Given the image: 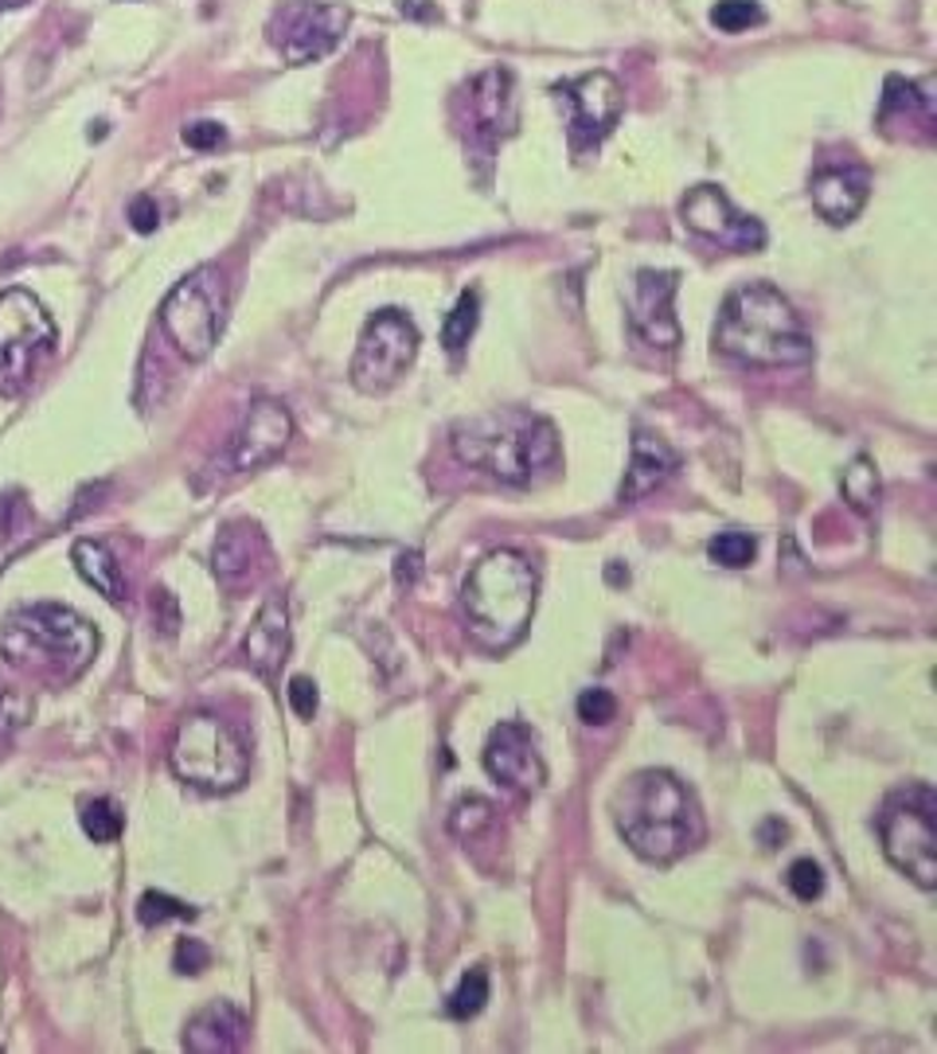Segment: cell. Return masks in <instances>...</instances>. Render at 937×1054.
<instances>
[{
  "instance_id": "1",
  "label": "cell",
  "mask_w": 937,
  "mask_h": 1054,
  "mask_svg": "<svg viewBox=\"0 0 937 1054\" xmlns=\"http://www.w3.org/2000/svg\"><path fill=\"white\" fill-rule=\"evenodd\" d=\"M617 833L648 864H673L704 844V813L688 782L668 769H641L614 797Z\"/></svg>"
},
{
  "instance_id": "2",
  "label": "cell",
  "mask_w": 937,
  "mask_h": 1054,
  "mask_svg": "<svg viewBox=\"0 0 937 1054\" xmlns=\"http://www.w3.org/2000/svg\"><path fill=\"white\" fill-rule=\"evenodd\" d=\"M715 352L747 368H797L813 360V340L781 289L750 281L722 301L715 321Z\"/></svg>"
},
{
  "instance_id": "3",
  "label": "cell",
  "mask_w": 937,
  "mask_h": 1054,
  "mask_svg": "<svg viewBox=\"0 0 937 1054\" xmlns=\"http://www.w3.org/2000/svg\"><path fill=\"white\" fill-rule=\"evenodd\" d=\"M454 454L469 469H485L508 485H528L535 473L555 465L559 434L548 418L520 406L473 414L454 426Z\"/></svg>"
},
{
  "instance_id": "4",
  "label": "cell",
  "mask_w": 937,
  "mask_h": 1054,
  "mask_svg": "<svg viewBox=\"0 0 937 1054\" xmlns=\"http://www.w3.org/2000/svg\"><path fill=\"white\" fill-rule=\"evenodd\" d=\"M535 593H540V575L528 555L508 551V547L485 555L461 586L469 637L489 652L512 649L531 626Z\"/></svg>"
},
{
  "instance_id": "5",
  "label": "cell",
  "mask_w": 937,
  "mask_h": 1054,
  "mask_svg": "<svg viewBox=\"0 0 937 1054\" xmlns=\"http://www.w3.org/2000/svg\"><path fill=\"white\" fill-rule=\"evenodd\" d=\"M0 652L12 668L75 680L98 652V633L66 606H32L4 621Z\"/></svg>"
},
{
  "instance_id": "6",
  "label": "cell",
  "mask_w": 937,
  "mask_h": 1054,
  "mask_svg": "<svg viewBox=\"0 0 937 1054\" xmlns=\"http://www.w3.org/2000/svg\"><path fill=\"white\" fill-rule=\"evenodd\" d=\"M173 774L204 793H231L247 782L250 754L247 742L211 711H191L176 726L173 750H168Z\"/></svg>"
},
{
  "instance_id": "7",
  "label": "cell",
  "mask_w": 937,
  "mask_h": 1054,
  "mask_svg": "<svg viewBox=\"0 0 937 1054\" xmlns=\"http://www.w3.org/2000/svg\"><path fill=\"white\" fill-rule=\"evenodd\" d=\"M879 840L887 859L922 890L937 887V797L929 785L891 793L879 813Z\"/></svg>"
},
{
  "instance_id": "8",
  "label": "cell",
  "mask_w": 937,
  "mask_h": 1054,
  "mask_svg": "<svg viewBox=\"0 0 937 1054\" xmlns=\"http://www.w3.org/2000/svg\"><path fill=\"white\" fill-rule=\"evenodd\" d=\"M227 309V286L216 266H199L184 281H176L173 293L160 306V329L176 344L184 360H208L219 344Z\"/></svg>"
},
{
  "instance_id": "9",
  "label": "cell",
  "mask_w": 937,
  "mask_h": 1054,
  "mask_svg": "<svg viewBox=\"0 0 937 1054\" xmlns=\"http://www.w3.org/2000/svg\"><path fill=\"white\" fill-rule=\"evenodd\" d=\"M55 344V321L28 289L0 293V395H24L40 355Z\"/></svg>"
},
{
  "instance_id": "10",
  "label": "cell",
  "mask_w": 937,
  "mask_h": 1054,
  "mask_svg": "<svg viewBox=\"0 0 937 1054\" xmlns=\"http://www.w3.org/2000/svg\"><path fill=\"white\" fill-rule=\"evenodd\" d=\"M418 355V329L403 309H379L360 332L356 355H352V383L364 395H383L395 388Z\"/></svg>"
},
{
  "instance_id": "11",
  "label": "cell",
  "mask_w": 937,
  "mask_h": 1054,
  "mask_svg": "<svg viewBox=\"0 0 937 1054\" xmlns=\"http://www.w3.org/2000/svg\"><path fill=\"white\" fill-rule=\"evenodd\" d=\"M344 28H348V9L332 0H282L270 12L266 40L290 66L321 63L324 55L341 48Z\"/></svg>"
},
{
  "instance_id": "12",
  "label": "cell",
  "mask_w": 937,
  "mask_h": 1054,
  "mask_svg": "<svg viewBox=\"0 0 937 1054\" xmlns=\"http://www.w3.org/2000/svg\"><path fill=\"white\" fill-rule=\"evenodd\" d=\"M684 227L699 239L727 247L735 255H754L766 247V227L754 215H742L739 207L730 204V196L715 184H696L680 204Z\"/></svg>"
},
{
  "instance_id": "13",
  "label": "cell",
  "mask_w": 937,
  "mask_h": 1054,
  "mask_svg": "<svg viewBox=\"0 0 937 1054\" xmlns=\"http://www.w3.org/2000/svg\"><path fill=\"white\" fill-rule=\"evenodd\" d=\"M457 106L465 110V141L477 145L485 157H489L492 145H497L500 137H512L516 122H520L512 71H504V66L481 71L473 83L461 91Z\"/></svg>"
},
{
  "instance_id": "14",
  "label": "cell",
  "mask_w": 937,
  "mask_h": 1054,
  "mask_svg": "<svg viewBox=\"0 0 937 1054\" xmlns=\"http://www.w3.org/2000/svg\"><path fill=\"white\" fill-rule=\"evenodd\" d=\"M555 99L563 102L566 114H571L574 148L597 145V141L622 122V110H625L622 83H617L610 71H590L582 74V79H571V83H559Z\"/></svg>"
},
{
  "instance_id": "15",
  "label": "cell",
  "mask_w": 937,
  "mask_h": 1054,
  "mask_svg": "<svg viewBox=\"0 0 937 1054\" xmlns=\"http://www.w3.org/2000/svg\"><path fill=\"white\" fill-rule=\"evenodd\" d=\"M676 278L673 270H641L633 281L629 297V329L637 332L645 344L653 348H676L680 344V321L673 313V297H676Z\"/></svg>"
},
{
  "instance_id": "16",
  "label": "cell",
  "mask_w": 937,
  "mask_h": 1054,
  "mask_svg": "<svg viewBox=\"0 0 937 1054\" xmlns=\"http://www.w3.org/2000/svg\"><path fill=\"white\" fill-rule=\"evenodd\" d=\"M485 769H489L492 782L520 793H535L548 777L540 750H535V734L516 719L492 726L489 746H485Z\"/></svg>"
},
{
  "instance_id": "17",
  "label": "cell",
  "mask_w": 937,
  "mask_h": 1054,
  "mask_svg": "<svg viewBox=\"0 0 937 1054\" xmlns=\"http://www.w3.org/2000/svg\"><path fill=\"white\" fill-rule=\"evenodd\" d=\"M293 437V418L278 399H254L247 406V418L235 430L231 465L235 469H258L270 465Z\"/></svg>"
},
{
  "instance_id": "18",
  "label": "cell",
  "mask_w": 937,
  "mask_h": 1054,
  "mask_svg": "<svg viewBox=\"0 0 937 1054\" xmlns=\"http://www.w3.org/2000/svg\"><path fill=\"white\" fill-rule=\"evenodd\" d=\"M270 567V544L250 519H231L219 531L216 551H211V570L231 593H242L258 582V575Z\"/></svg>"
},
{
  "instance_id": "19",
  "label": "cell",
  "mask_w": 937,
  "mask_h": 1054,
  "mask_svg": "<svg viewBox=\"0 0 937 1054\" xmlns=\"http://www.w3.org/2000/svg\"><path fill=\"white\" fill-rule=\"evenodd\" d=\"M809 196L824 223L847 227L872 196V173L860 165H824L809 180Z\"/></svg>"
},
{
  "instance_id": "20",
  "label": "cell",
  "mask_w": 937,
  "mask_h": 1054,
  "mask_svg": "<svg viewBox=\"0 0 937 1054\" xmlns=\"http://www.w3.org/2000/svg\"><path fill=\"white\" fill-rule=\"evenodd\" d=\"M285 657H290V606H285V598H270L258 610L247 641H242V660L262 680H274Z\"/></svg>"
},
{
  "instance_id": "21",
  "label": "cell",
  "mask_w": 937,
  "mask_h": 1054,
  "mask_svg": "<svg viewBox=\"0 0 937 1054\" xmlns=\"http://www.w3.org/2000/svg\"><path fill=\"white\" fill-rule=\"evenodd\" d=\"M247 1035H250V1020L242 1015V1008L219 1000V1004L204 1008V1012L188 1020V1031H184V1051H191V1054H235V1051H242Z\"/></svg>"
},
{
  "instance_id": "22",
  "label": "cell",
  "mask_w": 937,
  "mask_h": 1054,
  "mask_svg": "<svg viewBox=\"0 0 937 1054\" xmlns=\"http://www.w3.org/2000/svg\"><path fill=\"white\" fill-rule=\"evenodd\" d=\"M676 465H680V454L664 437L648 434V430H637L633 434V457L629 469H625L622 480V504H633L641 496H648L653 488H660L664 480L673 477Z\"/></svg>"
},
{
  "instance_id": "23",
  "label": "cell",
  "mask_w": 937,
  "mask_h": 1054,
  "mask_svg": "<svg viewBox=\"0 0 937 1054\" xmlns=\"http://www.w3.org/2000/svg\"><path fill=\"white\" fill-rule=\"evenodd\" d=\"M879 122L891 125V122H906V125H918L922 137H934V99H929L926 91H922L918 83H906V79H898V74H891L887 86H883V106H879Z\"/></svg>"
},
{
  "instance_id": "24",
  "label": "cell",
  "mask_w": 937,
  "mask_h": 1054,
  "mask_svg": "<svg viewBox=\"0 0 937 1054\" xmlns=\"http://www.w3.org/2000/svg\"><path fill=\"white\" fill-rule=\"evenodd\" d=\"M71 562H75V570L86 578V582L94 586V590L102 593L106 601H114V606H122L129 593H125V575L122 567H117V559L110 555L106 544H94V539H79L75 547H71Z\"/></svg>"
},
{
  "instance_id": "25",
  "label": "cell",
  "mask_w": 937,
  "mask_h": 1054,
  "mask_svg": "<svg viewBox=\"0 0 937 1054\" xmlns=\"http://www.w3.org/2000/svg\"><path fill=\"white\" fill-rule=\"evenodd\" d=\"M840 493H844V500L852 504L855 512H875V504H879V473H875V462L867 454L852 457V465L844 469V477H840Z\"/></svg>"
},
{
  "instance_id": "26",
  "label": "cell",
  "mask_w": 937,
  "mask_h": 1054,
  "mask_svg": "<svg viewBox=\"0 0 937 1054\" xmlns=\"http://www.w3.org/2000/svg\"><path fill=\"white\" fill-rule=\"evenodd\" d=\"M477 321H481V297H477V289H465L461 297H457V306L449 309L446 324H441V344H446V352H461L469 340H473L477 332Z\"/></svg>"
},
{
  "instance_id": "27",
  "label": "cell",
  "mask_w": 937,
  "mask_h": 1054,
  "mask_svg": "<svg viewBox=\"0 0 937 1054\" xmlns=\"http://www.w3.org/2000/svg\"><path fill=\"white\" fill-rule=\"evenodd\" d=\"M83 833L91 836L94 844H114L117 836H122V828H125V816H122V808L114 805L110 797H98V800H86L83 805Z\"/></svg>"
},
{
  "instance_id": "28",
  "label": "cell",
  "mask_w": 937,
  "mask_h": 1054,
  "mask_svg": "<svg viewBox=\"0 0 937 1054\" xmlns=\"http://www.w3.org/2000/svg\"><path fill=\"white\" fill-rule=\"evenodd\" d=\"M711 24L727 35L750 32V28L766 24V9L758 0H719L711 9Z\"/></svg>"
},
{
  "instance_id": "29",
  "label": "cell",
  "mask_w": 937,
  "mask_h": 1054,
  "mask_svg": "<svg viewBox=\"0 0 937 1054\" xmlns=\"http://www.w3.org/2000/svg\"><path fill=\"white\" fill-rule=\"evenodd\" d=\"M485 1000H489V972H485V969H469V972L461 976V984L454 989V996H449L446 1012L454 1015V1020H469V1015L481 1012Z\"/></svg>"
},
{
  "instance_id": "30",
  "label": "cell",
  "mask_w": 937,
  "mask_h": 1054,
  "mask_svg": "<svg viewBox=\"0 0 937 1054\" xmlns=\"http://www.w3.org/2000/svg\"><path fill=\"white\" fill-rule=\"evenodd\" d=\"M492 820H497V813H492V805L485 797H461L454 805V813H449V828L461 840H477L485 828H492Z\"/></svg>"
},
{
  "instance_id": "31",
  "label": "cell",
  "mask_w": 937,
  "mask_h": 1054,
  "mask_svg": "<svg viewBox=\"0 0 937 1054\" xmlns=\"http://www.w3.org/2000/svg\"><path fill=\"white\" fill-rule=\"evenodd\" d=\"M711 559L719 562V567H730V570H739V567H747L750 559H754V551H758V544H754V536H747V531H722V536H715L711 539Z\"/></svg>"
},
{
  "instance_id": "32",
  "label": "cell",
  "mask_w": 937,
  "mask_h": 1054,
  "mask_svg": "<svg viewBox=\"0 0 937 1054\" xmlns=\"http://www.w3.org/2000/svg\"><path fill=\"white\" fill-rule=\"evenodd\" d=\"M137 918H142L145 926H160V922H168V918H196V910L184 907L180 898H173V895L145 890L142 902H137Z\"/></svg>"
},
{
  "instance_id": "33",
  "label": "cell",
  "mask_w": 937,
  "mask_h": 1054,
  "mask_svg": "<svg viewBox=\"0 0 937 1054\" xmlns=\"http://www.w3.org/2000/svg\"><path fill=\"white\" fill-rule=\"evenodd\" d=\"M785 882L801 902H813V898L824 895V871H821V864H813V859H797V864L789 867Z\"/></svg>"
},
{
  "instance_id": "34",
  "label": "cell",
  "mask_w": 937,
  "mask_h": 1054,
  "mask_svg": "<svg viewBox=\"0 0 937 1054\" xmlns=\"http://www.w3.org/2000/svg\"><path fill=\"white\" fill-rule=\"evenodd\" d=\"M579 719L586 726H606L617 719V700L606 692V688H590V692L579 695Z\"/></svg>"
},
{
  "instance_id": "35",
  "label": "cell",
  "mask_w": 937,
  "mask_h": 1054,
  "mask_svg": "<svg viewBox=\"0 0 937 1054\" xmlns=\"http://www.w3.org/2000/svg\"><path fill=\"white\" fill-rule=\"evenodd\" d=\"M28 524V504L20 493L0 496V544H9L12 536H20Z\"/></svg>"
},
{
  "instance_id": "36",
  "label": "cell",
  "mask_w": 937,
  "mask_h": 1054,
  "mask_svg": "<svg viewBox=\"0 0 937 1054\" xmlns=\"http://www.w3.org/2000/svg\"><path fill=\"white\" fill-rule=\"evenodd\" d=\"M28 715H32V703L24 695H0V746L9 742V734L17 726H24Z\"/></svg>"
},
{
  "instance_id": "37",
  "label": "cell",
  "mask_w": 937,
  "mask_h": 1054,
  "mask_svg": "<svg viewBox=\"0 0 937 1054\" xmlns=\"http://www.w3.org/2000/svg\"><path fill=\"white\" fill-rule=\"evenodd\" d=\"M211 964V949L196 938L176 941V972H204Z\"/></svg>"
},
{
  "instance_id": "38",
  "label": "cell",
  "mask_w": 937,
  "mask_h": 1054,
  "mask_svg": "<svg viewBox=\"0 0 937 1054\" xmlns=\"http://www.w3.org/2000/svg\"><path fill=\"white\" fill-rule=\"evenodd\" d=\"M285 695H290L293 715H301V719L316 715V688H313V680H309V675H293L290 688H285Z\"/></svg>"
},
{
  "instance_id": "39",
  "label": "cell",
  "mask_w": 937,
  "mask_h": 1054,
  "mask_svg": "<svg viewBox=\"0 0 937 1054\" xmlns=\"http://www.w3.org/2000/svg\"><path fill=\"white\" fill-rule=\"evenodd\" d=\"M129 223H133V231L137 235H153L157 231V223H160V207H157V199L153 196H137L129 204Z\"/></svg>"
},
{
  "instance_id": "40",
  "label": "cell",
  "mask_w": 937,
  "mask_h": 1054,
  "mask_svg": "<svg viewBox=\"0 0 937 1054\" xmlns=\"http://www.w3.org/2000/svg\"><path fill=\"white\" fill-rule=\"evenodd\" d=\"M219 141H223V125H219V122H191V125H184V145H188V148L208 153V148H216Z\"/></svg>"
},
{
  "instance_id": "41",
  "label": "cell",
  "mask_w": 937,
  "mask_h": 1054,
  "mask_svg": "<svg viewBox=\"0 0 937 1054\" xmlns=\"http://www.w3.org/2000/svg\"><path fill=\"white\" fill-rule=\"evenodd\" d=\"M153 618H157V626L165 629V633H176V626H180V610H176V601L168 590H153Z\"/></svg>"
},
{
  "instance_id": "42",
  "label": "cell",
  "mask_w": 937,
  "mask_h": 1054,
  "mask_svg": "<svg viewBox=\"0 0 937 1054\" xmlns=\"http://www.w3.org/2000/svg\"><path fill=\"white\" fill-rule=\"evenodd\" d=\"M398 12L407 20H423V24H438L441 20L438 4H430V0H398Z\"/></svg>"
},
{
  "instance_id": "43",
  "label": "cell",
  "mask_w": 937,
  "mask_h": 1054,
  "mask_svg": "<svg viewBox=\"0 0 937 1054\" xmlns=\"http://www.w3.org/2000/svg\"><path fill=\"white\" fill-rule=\"evenodd\" d=\"M418 575H423V559H418V551H403V555H398V567H395L398 586H415Z\"/></svg>"
},
{
  "instance_id": "44",
  "label": "cell",
  "mask_w": 937,
  "mask_h": 1054,
  "mask_svg": "<svg viewBox=\"0 0 937 1054\" xmlns=\"http://www.w3.org/2000/svg\"><path fill=\"white\" fill-rule=\"evenodd\" d=\"M20 4H28V0H0V12H9V9H20Z\"/></svg>"
}]
</instances>
